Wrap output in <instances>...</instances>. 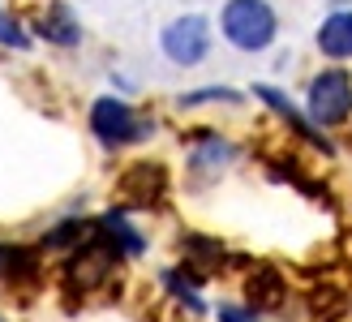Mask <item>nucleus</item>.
<instances>
[{
	"label": "nucleus",
	"instance_id": "a211bd4d",
	"mask_svg": "<svg viewBox=\"0 0 352 322\" xmlns=\"http://www.w3.org/2000/svg\"><path fill=\"white\" fill-rule=\"evenodd\" d=\"M0 322H9V318H5V314H0Z\"/></svg>",
	"mask_w": 352,
	"mask_h": 322
},
{
	"label": "nucleus",
	"instance_id": "f8f14e48",
	"mask_svg": "<svg viewBox=\"0 0 352 322\" xmlns=\"http://www.w3.org/2000/svg\"><path fill=\"white\" fill-rule=\"evenodd\" d=\"M95 224H99V232H103V237H108L125 258H142V254H146V232H142V228H133V219H129V211H125V206L103 211Z\"/></svg>",
	"mask_w": 352,
	"mask_h": 322
},
{
	"label": "nucleus",
	"instance_id": "6e6552de",
	"mask_svg": "<svg viewBox=\"0 0 352 322\" xmlns=\"http://www.w3.org/2000/svg\"><path fill=\"white\" fill-rule=\"evenodd\" d=\"M254 99H262V103H267L271 107V112L279 116V120H284L288 125V129L296 133V138H301V142H309V147H318L322 155H331V151H336V147H331V142L322 138V129H318V125H314L305 112H301V107H296L284 91H279V86H267V82H262V86H254Z\"/></svg>",
	"mask_w": 352,
	"mask_h": 322
},
{
	"label": "nucleus",
	"instance_id": "f03ea898",
	"mask_svg": "<svg viewBox=\"0 0 352 322\" xmlns=\"http://www.w3.org/2000/svg\"><path fill=\"white\" fill-rule=\"evenodd\" d=\"M86 125H91V133L99 138V147H108V151L138 147V142H146L155 133V120L142 116L120 95H99L91 103V112H86Z\"/></svg>",
	"mask_w": 352,
	"mask_h": 322
},
{
	"label": "nucleus",
	"instance_id": "39448f33",
	"mask_svg": "<svg viewBox=\"0 0 352 322\" xmlns=\"http://www.w3.org/2000/svg\"><path fill=\"white\" fill-rule=\"evenodd\" d=\"M164 193H168V168L151 164V159L129 164L116 181V198L125 202V211H151L164 202Z\"/></svg>",
	"mask_w": 352,
	"mask_h": 322
},
{
	"label": "nucleus",
	"instance_id": "9b49d317",
	"mask_svg": "<svg viewBox=\"0 0 352 322\" xmlns=\"http://www.w3.org/2000/svg\"><path fill=\"white\" fill-rule=\"evenodd\" d=\"M314 43L327 61H352V9H331L318 22Z\"/></svg>",
	"mask_w": 352,
	"mask_h": 322
},
{
	"label": "nucleus",
	"instance_id": "f3484780",
	"mask_svg": "<svg viewBox=\"0 0 352 322\" xmlns=\"http://www.w3.org/2000/svg\"><path fill=\"white\" fill-rule=\"evenodd\" d=\"M215 318L219 322H262L254 310H245V305H215Z\"/></svg>",
	"mask_w": 352,
	"mask_h": 322
},
{
	"label": "nucleus",
	"instance_id": "1a4fd4ad",
	"mask_svg": "<svg viewBox=\"0 0 352 322\" xmlns=\"http://www.w3.org/2000/svg\"><path fill=\"white\" fill-rule=\"evenodd\" d=\"M284 301H288L284 275H279L275 266H254L250 279H245V310H254V314H275V310H284Z\"/></svg>",
	"mask_w": 352,
	"mask_h": 322
},
{
	"label": "nucleus",
	"instance_id": "4468645a",
	"mask_svg": "<svg viewBox=\"0 0 352 322\" xmlns=\"http://www.w3.org/2000/svg\"><path fill=\"white\" fill-rule=\"evenodd\" d=\"M181 254H185V266H193L198 275L215 271V266L223 262V245L215 237H198V232H189V237L181 241Z\"/></svg>",
	"mask_w": 352,
	"mask_h": 322
},
{
	"label": "nucleus",
	"instance_id": "ddd939ff",
	"mask_svg": "<svg viewBox=\"0 0 352 322\" xmlns=\"http://www.w3.org/2000/svg\"><path fill=\"white\" fill-rule=\"evenodd\" d=\"M91 232H95V219H78V215H69V219L52 224V228L43 232L39 249H43V254H74L78 245L91 241Z\"/></svg>",
	"mask_w": 352,
	"mask_h": 322
},
{
	"label": "nucleus",
	"instance_id": "7ed1b4c3",
	"mask_svg": "<svg viewBox=\"0 0 352 322\" xmlns=\"http://www.w3.org/2000/svg\"><path fill=\"white\" fill-rule=\"evenodd\" d=\"M305 116L318 129H336L352 116V74L348 69H322L309 78L305 91Z\"/></svg>",
	"mask_w": 352,
	"mask_h": 322
},
{
	"label": "nucleus",
	"instance_id": "dca6fc26",
	"mask_svg": "<svg viewBox=\"0 0 352 322\" xmlns=\"http://www.w3.org/2000/svg\"><path fill=\"white\" fill-rule=\"evenodd\" d=\"M202 103H245V95L232 86H202V91H185L176 99V107H202Z\"/></svg>",
	"mask_w": 352,
	"mask_h": 322
},
{
	"label": "nucleus",
	"instance_id": "423d86ee",
	"mask_svg": "<svg viewBox=\"0 0 352 322\" xmlns=\"http://www.w3.org/2000/svg\"><path fill=\"white\" fill-rule=\"evenodd\" d=\"M30 34L47 39L52 47H78L82 43V22H78V13L69 5H60V0H34Z\"/></svg>",
	"mask_w": 352,
	"mask_h": 322
},
{
	"label": "nucleus",
	"instance_id": "9d476101",
	"mask_svg": "<svg viewBox=\"0 0 352 322\" xmlns=\"http://www.w3.org/2000/svg\"><path fill=\"white\" fill-rule=\"evenodd\" d=\"M39 275H43V249L0 241V283L22 288V283H39Z\"/></svg>",
	"mask_w": 352,
	"mask_h": 322
},
{
	"label": "nucleus",
	"instance_id": "f257e3e1",
	"mask_svg": "<svg viewBox=\"0 0 352 322\" xmlns=\"http://www.w3.org/2000/svg\"><path fill=\"white\" fill-rule=\"evenodd\" d=\"M219 34L228 39V47L258 56L267 52L279 34V13L271 0H223L219 9Z\"/></svg>",
	"mask_w": 352,
	"mask_h": 322
},
{
	"label": "nucleus",
	"instance_id": "20e7f679",
	"mask_svg": "<svg viewBox=\"0 0 352 322\" xmlns=\"http://www.w3.org/2000/svg\"><path fill=\"white\" fill-rule=\"evenodd\" d=\"M210 22L202 13H181V17H172V22L160 30V52H164V61L176 65V69H193V65H202L210 56Z\"/></svg>",
	"mask_w": 352,
	"mask_h": 322
},
{
	"label": "nucleus",
	"instance_id": "0eeeda50",
	"mask_svg": "<svg viewBox=\"0 0 352 322\" xmlns=\"http://www.w3.org/2000/svg\"><path fill=\"white\" fill-rule=\"evenodd\" d=\"M232 159H236V147L228 138H219V133H189V176L198 185H206V181H215L219 172H228Z\"/></svg>",
	"mask_w": 352,
	"mask_h": 322
},
{
	"label": "nucleus",
	"instance_id": "2eb2a0df",
	"mask_svg": "<svg viewBox=\"0 0 352 322\" xmlns=\"http://www.w3.org/2000/svg\"><path fill=\"white\" fill-rule=\"evenodd\" d=\"M30 30L22 26V17L13 9H0V47H13V52H30Z\"/></svg>",
	"mask_w": 352,
	"mask_h": 322
}]
</instances>
